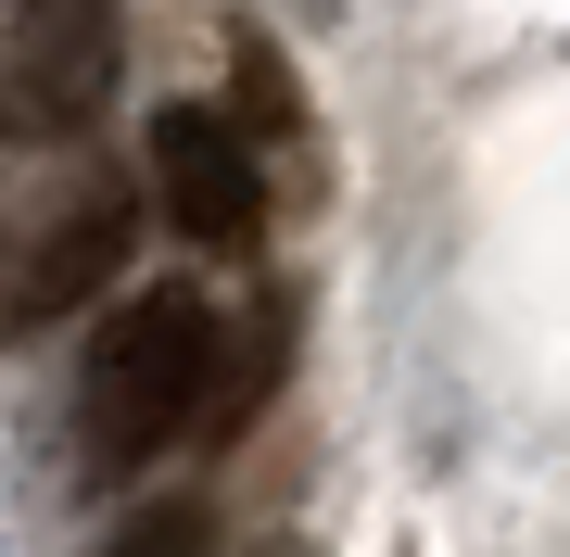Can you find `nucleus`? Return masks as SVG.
<instances>
[{
	"mask_svg": "<svg viewBox=\"0 0 570 557\" xmlns=\"http://www.w3.org/2000/svg\"><path fill=\"white\" fill-rule=\"evenodd\" d=\"M204 392H216V305L204 291H127L77 368V456L102 481H140L204 418Z\"/></svg>",
	"mask_w": 570,
	"mask_h": 557,
	"instance_id": "nucleus-1",
	"label": "nucleus"
},
{
	"mask_svg": "<svg viewBox=\"0 0 570 557\" xmlns=\"http://www.w3.org/2000/svg\"><path fill=\"white\" fill-rule=\"evenodd\" d=\"M115 89V13L63 0V13H13L0 39V140H77Z\"/></svg>",
	"mask_w": 570,
	"mask_h": 557,
	"instance_id": "nucleus-2",
	"label": "nucleus"
},
{
	"mask_svg": "<svg viewBox=\"0 0 570 557\" xmlns=\"http://www.w3.org/2000/svg\"><path fill=\"white\" fill-rule=\"evenodd\" d=\"M153 190H165V216H178L204 253H242L266 228V178H254L242 127L204 115V102H165L153 115Z\"/></svg>",
	"mask_w": 570,
	"mask_h": 557,
	"instance_id": "nucleus-3",
	"label": "nucleus"
},
{
	"mask_svg": "<svg viewBox=\"0 0 570 557\" xmlns=\"http://www.w3.org/2000/svg\"><path fill=\"white\" fill-rule=\"evenodd\" d=\"M127 241H140V203H127V190H89V203L63 216L51 241L26 253V267H13V305H0V317H13V330H39V317L89 305V291H102V279L127 267Z\"/></svg>",
	"mask_w": 570,
	"mask_h": 557,
	"instance_id": "nucleus-4",
	"label": "nucleus"
},
{
	"mask_svg": "<svg viewBox=\"0 0 570 557\" xmlns=\"http://www.w3.org/2000/svg\"><path fill=\"white\" fill-rule=\"evenodd\" d=\"M102 557H216V519L190 507V495H165V507H140V519H127Z\"/></svg>",
	"mask_w": 570,
	"mask_h": 557,
	"instance_id": "nucleus-5",
	"label": "nucleus"
}]
</instances>
